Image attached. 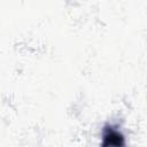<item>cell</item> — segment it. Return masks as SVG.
Returning <instances> with one entry per match:
<instances>
[{"mask_svg": "<svg viewBox=\"0 0 147 147\" xmlns=\"http://www.w3.org/2000/svg\"><path fill=\"white\" fill-rule=\"evenodd\" d=\"M123 144H124V139L119 132L113 130L111 127H108L106 130L102 141L103 146H122Z\"/></svg>", "mask_w": 147, "mask_h": 147, "instance_id": "1", "label": "cell"}]
</instances>
